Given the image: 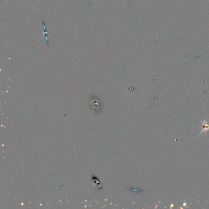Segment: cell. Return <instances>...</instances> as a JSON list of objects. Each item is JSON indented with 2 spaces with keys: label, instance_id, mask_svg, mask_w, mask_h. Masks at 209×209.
<instances>
[{
  "label": "cell",
  "instance_id": "obj_1",
  "mask_svg": "<svg viewBox=\"0 0 209 209\" xmlns=\"http://www.w3.org/2000/svg\"><path fill=\"white\" fill-rule=\"evenodd\" d=\"M43 28H44V33H45V38H46V41H47V44H48V38H47V33H46L45 23H44V21H43Z\"/></svg>",
  "mask_w": 209,
  "mask_h": 209
}]
</instances>
